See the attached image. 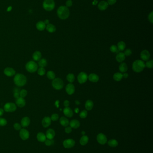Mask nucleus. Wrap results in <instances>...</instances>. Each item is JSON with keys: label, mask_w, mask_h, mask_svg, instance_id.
<instances>
[{"label": "nucleus", "mask_w": 153, "mask_h": 153, "mask_svg": "<svg viewBox=\"0 0 153 153\" xmlns=\"http://www.w3.org/2000/svg\"><path fill=\"white\" fill-rule=\"evenodd\" d=\"M27 79L25 75L21 73H17L15 75L14 82L18 87L24 86L27 83Z\"/></svg>", "instance_id": "obj_1"}, {"label": "nucleus", "mask_w": 153, "mask_h": 153, "mask_svg": "<svg viewBox=\"0 0 153 153\" xmlns=\"http://www.w3.org/2000/svg\"><path fill=\"white\" fill-rule=\"evenodd\" d=\"M57 15L61 19H66L69 17L70 11L66 6H61L57 10Z\"/></svg>", "instance_id": "obj_2"}, {"label": "nucleus", "mask_w": 153, "mask_h": 153, "mask_svg": "<svg viewBox=\"0 0 153 153\" xmlns=\"http://www.w3.org/2000/svg\"><path fill=\"white\" fill-rule=\"evenodd\" d=\"M145 67V63L144 61L140 60H135L132 64V69L136 73L142 72Z\"/></svg>", "instance_id": "obj_3"}, {"label": "nucleus", "mask_w": 153, "mask_h": 153, "mask_svg": "<svg viewBox=\"0 0 153 153\" xmlns=\"http://www.w3.org/2000/svg\"><path fill=\"white\" fill-rule=\"evenodd\" d=\"M37 64L34 61H30L27 63L25 66V68L27 71L30 73H34L38 69Z\"/></svg>", "instance_id": "obj_4"}, {"label": "nucleus", "mask_w": 153, "mask_h": 153, "mask_svg": "<svg viewBox=\"0 0 153 153\" xmlns=\"http://www.w3.org/2000/svg\"><path fill=\"white\" fill-rule=\"evenodd\" d=\"M42 6L45 10L50 11L54 9L55 4L54 0H44Z\"/></svg>", "instance_id": "obj_5"}, {"label": "nucleus", "mask_w": 153, "mask_h": 153, "mask_svg": "<svg viewBox=\"0 0 153 153\" xmlns=\"http://www.w3.org/2000/svg\"><path fill=\"white\" fill-rule=\"evenodd\" d=\"M52 85L55 89L57 90H60L63 87L64 83L62 79L61 78H54L52 82Z\"/></svg>", "instance_id": "obj_6"}, {"label": "nucleus", "mask_w": 153, "mask_h": 153, "mask_svg": "<svg viewBox=\"0 0 153 153\" xmlns=\"http://www.w3.org/2000/svg\"><path fill=\"white\" fill-rule=\"evenodd\" d=\"M17 109L16 105L13 103H7L4 106V110L7 113H13Z\"/></svg>", "instance_id": "obj_7"}, {"label": "nucleus", "mask_w": 153, "mask_h": 153, "mask_svg": "<svg viewBox=\"0 0 153 153\" xmlns=\"http://www.w3.org/2000/svg\"><path fill=\"white\" fill-rule=\"evenodd\" d=\"M78 81L80 84H83L86 82L88 79V76L85 72H80L77 77Z\"/></svg>", "instance_id": "obj_8"}, {"label": "nucleus", "mask_w": 153, "mask_h": 153, "mask_svg": "<svg viewBox=\"0 0 153 153\" xmlns=\"http://www.w3.org/2000/svg\"><path fill=\"white\" fill-rule=\"evenodd\" d=\"M75 144V141L72 139H66L63 142V146L66 149H70L74 147Z\"/></svg>", "instance_id": "obj_9"}, {"label": "nucleus", "mask_w": 153, "mask_h": 153, "mask_svg": "<svg viewBox=\"0 0 153 153\" xmlns=\"http://www.w3.org/2000/svg\"><path fill=\"white\" fill-rule=\"evenodd\" d=\"M97 142L101 145H105L107 141L106 136L102 133L97 135Z\"/></svg>", "instance_id": "obj_10"}, {"label": "nucleus", "mask_w": 153, "mask_h": 153, "mask_svg": "<svg viewBox=\"0 0 153 153\" xmlns=\"http://www.w3.org/2000/svg\"><path fill=\"white\" fill-rule=\"evenodd\" d=\"M19 135L23 140H26L29 138V133L25 128H21L19 132Z\"/></svg>", "instance_id": "obj_11"}, {"label": "nucleus", "mask_w": 153, "mask_h": 153, "mask_svg": "<svg viewBox=\"0 0 153 153\" xmlns=\"http://www.w3.org/2000/svg\"><path fill=\"white\" fill-rule=\"evenodd\" d=\"M4 73L7 77H13L16 74L15 70L11 67H7L4 70Z\"/></svg>", "instance_id": "obj_12"}, {"label": "nucleus", "mask_w": 153, "mask_h": 153, "mask_svg": "<svg viewBox=\"0 0 153 153\" xmlns=\"http://www.w3.org/2000/svg\"><path fill=\"white\" fill-rule=\"evenodd\" d=\"M140 56L143 61H148L150 58V53L147 50H144L141 52Z\"/></svg>", "instance_id": "obj_13"}, {"label": "nucleus", "mask_w": 153, "mask_h": 153, "mask_svg": "<svg viewBox=\"0 0 153 153\" xmlns=\"http://www.w3.org/2000/svg\"><path fill=\"white\" fill-rule=\"evenodd\" d=\"M66 92L69 95H72L74 93L75 91V87L74 85L70 83L68 84L66 86Z\"/></svg>", "instance_id": "obj_14"}, {"label": "nucleus", "mask_w": 153, "mask_h": 153, "mask_svg": "<svg viewBox=\"0 0 153 153\" xmlns=\"http://www.w3.org/2000/svg\"><path fill=\"white\" fill-rule=\"evenodd\" d=\"M51 120L50 117L45 116L42 120V125L44 128H47L50 126L51 124Z\"/></svg>", "instance_id": "obj_15"}, {"label": "nucleus", "mask_w": 153, "mask_h": 153, "mask_svg": "<svg viewBox=\"0 0 153 153\" xmlns=\"http://www.w3.org/2000/svg\"><path fill=\"white\" fill-rule=\"evenodd\" d=\"M15 103L17 106L19 107H23L26 105V100L24 98L20 97L16 99Z\"/></svg>", "instance_id": "obj_16"}, {"label": "nucleus", "mask_w": 153, "mask_h": 153, "mask_svg": "<svg viewBox=\"0 0 153 153\" xmlns=\"http://www.w3.org/2000/svg\"><path fill=\"white\" fill-rule=\"evenodd\" d=\"M30 124V119L28 117H24L21 121V125L22 127H27Z\"/></svg>", "instance_id": "obj_17"}, {"label": "nucleus", "mask_w": 153, "mask_h": 153, "mask_svg": "<svg viewBox=\"0 0 153 153\" xmlns=\"http://www.w3.org/2000/svg\"><path fill=\"white\" fill-rule=\"evenodd\" d=\"M55 135V133L53 129L52 128H50L47 130L46 133V137L47 139L52 140L53 139V138H54Z\"/></svg>", "instance_id": "obj_18"}, {"label": "nucleus", "mask_w": 153, "mask_h": 153, "mask_svg": "<svg viewBox=\"0 0 153 153\" xmlns=\"http://www.w3.org/2000/svg\"><path fill=\"white\" fill-rule=\"evenodd\" d=\"M63 112L65 116L68 117H72L73 116V112L72 109L69 107H65L63 110Z\"/></svg>", "instance_id": "obj_19"}, {"label": "nucleus", "mask_w": 153, "mask_h": 153, "mask_svg": "<svg viewBox=\"0 0 153 153\" xmlns=\"http://www.w3.org/2000/svg\"><path fill=\"white\" fill-rule=\"evenodd\" d=\"M88 79L90 81L92 82H97L99 81V77L95 73H91L88 76Z\"/></svg>", "instance_id": "obj_20"}, {"label": "nucleus", "mask_w": 153, "mask_h": 153, "mask_svg": "<svg viewBox=\"0 0 153 153\" xmlns=\"http://www.w3.org/2000/svg\"><path fill=\"white\" fill-rule=\"evenodd\" d=\"M36 28L39 31H43L46 28V25L44 22L40 21L36 24Z\"/></svg>", "instance_id": "obj_21"}, {"label": "nucleus", "mask_w": 153, "mask_h": 153, "mask_svg": "<svg viewBox=\"0 0 153 153\" xmlns=\"http://www.w3.org/2000/svg\"><path fill=\"white\" fill-rule=\"evenodd\" d=\"M108 4L106 1H102L98 4V8L101 11L105 10L108 8Z\"/></svg>", "instance_id": "obj_22"}, {"label": "nucleus", "mask_w": 153, "mask_h": 153, "mask_svg": "<svg viewBox=\"0 0 153 153\" xmlns=\"http://www.w3.org/2000/svg\"><path fill=\"white\" fill-rule=\"evenodd\" d=\"M70 127L72 128L76 129L78 128L80 126V123L79 121L77 120H72L71 122L69 123Z\"/></svg>", "instance_id": "obj_23"}, {"label": "nucleus", "mask_w": 153, "mask_h": 153, "mask_svg": "<svg viewBox=\"0 0 153 153\" xmlns=\"http://www.w3.org/2000/svg\"><path fill=\"white\" fill-rule=\"evenodd\" d=\"M125 59V55L123 53H119L116 56V60L118 62H123Z\"/></svg>", "instance_id": "obj_24"}, {"label": "nucleus", "mask_w": 153, "mask_h": 153, "mask_svg": "<svg viewBox=\"0 0 153 153\" xmlns=\"http://www.w3.org/2000/svg\"><path fill=\"white\" fill-rule=\"evenodd\" d=\"M42 54L39 51H36L33 53L32 58L35 61H38L41 59Z\"/></svg>", "instance_id": "obj_25"}, {"label": "nucleus", "mask_w": 153, "mask_h": 153, "mask_svg": "<svg viewBox=\"0 0 153 153\" xmlns=\"http://www.w3.org/2000/svg\"><path fill=\"white\" fill-rule=\"evenodd\" d=\"M38 141L41 142H44L46 140V135L44 133L40 132L38 133L36 136Z\"/></svg>", "instance_id": "obj_26"}, {"label": "nucleus", "mask_w": 153, "mask_h": 153, "mask_svg": "<svg viewBox=\"0 0 153 153\" xmlns=\"http://www.w3.org/2000/svg\"><path fill=\"white\" fill-rule=\"evenodd\" d=\"M94 105V103L92 100H87L85 103V107L87 111H90L93 108Z\"/></svg>", "instance_id": "obj_27"}, {"label": "nucleus", "mask_w": 153, "mask_h": 153, "mask_svg": "<svg viewBox=\"0 0 153 153\" xmlns=\"http://www.w3.org/2000/svg\"><path fill=\"white\" fill-rule=\"evenodd\" d=\"M59 122L60 124L63 127H67L69 125V120L65 117H61L60 118Z\"/></svg>", "instance_id": "obj_28"}, {"label": "nucleus", "mask_w": 153, "mask_h": 153, "mask_svg": "<svg viewBox=\"0 0 153 153\" xmlns=\"http://www.w3.org/2000/svg\"><path fill=\"white\" fill-rule=\"evenodd\" d=\"M128 67L125 63H121L119 66V70L121 73H125L128 71Z\"/></svg>", "instance_id": "obj_29"}, {"label": "nucleus", "mask_w": 153, "mask_h": 153, "mask_svg": "<svg viewBox=\"0 0 153 153\" xmlns=\"http://www.w3.org/2000/svg\"><path fill=\"white\" fill-rule=\"evenodd\" d=\"M89 140V138L86 135H83L80 139V143L82 146H85L88 143V141Z\"/></svg>", "instance_id": "obj_30"}, {"label": "nucleus", "mask_w": 153, "mask_h": 153, "mask_svg": "<svg viewBox=\"0 0 153 153\" xmlns=\"http://www.w3.org/2000/svg\"><path fill=\"white\" fill-rule=\"evenodd\" d=\"M46 29L47 31L50 33H53L56 30V27L52 24H48L46 26Z\"/></svg>", "instance_id": "obj_31"}, {"label": "nucleus", "mask_w": 153, "mask_h": 153, "mask_svg": "<svg viewBox=\"0 0 153 153\" xmlns=\"http://www.w3.org/2000/svg\"><path fill=\"white\" fill-rule=\"evenodd\" d=\"M123 78V74L121 73H116L113 75V79L116 81H120Z\"/></svg>", "instance_id": "obj_32"}, {"label": "nucleus", "mask_w": 153, "mask_h": 153, "mask_svg": "<svg viewBox=\"0 0 153 153\" xmlns=\"http://www.w3.org/2000/svg\"><path fill=\"white\" fill-rule=\"evenodd\" d=\"M38 66H40V67L44 68L47 65V60L45 58H42L40 60L38 61Z\"/></svg>", "instance_id": "obj_33"}, {"label": "nucleus", "mask_w": 153, "mask_h": 153, "mask_svg": "<svg viewBox=\"0 0 153 153\" xmlns=\"http://www.w3.org/2000/svg\"><path fill=\"white\" fill-rule=\"evenodd\" d=\"M108 144L109 146L116 147L118 145V141L116 139H111L108 142Z\"/></svg>", "instance_id": "obj_34"}, {"label": "nucleus", "mask_w": 153, "mask_h": 153, "mask_svg": "<svg viewBox=\"0 0 153 153\" xmlns=\"http://www.w3.org/2000/svg\"><path fill=\"white\" fill-rule=\"evenodd\" d=\"M117 47L119 51H124L126 47V44L124 41H120L117 44Z\"/></svg>", "instance_id": "obj_35"}, {"label": "nucleus", "mask_w": 153, "mask_h": 153, "mask_svg": "<svg viewBox=\"0 0 153 153\" xmlns=\"http://www.w3.org/2000/svg\"><path fill=\"white\" fill-rule=\"evenodd\" d=\"M66 79L69 82L72 83L75 81V75H74L73 73H69L66 76Z\"/></svg>", "instance_id": "obj_36"}, {"label": "nucleus", "mask_w": 153, "mask_h": 153, "mask_svg": "<svg viewBox=\"0 0 153 153\" xmlns=\"http://www.w3.org/2000/svg\"><path fill=\"white\" fill-rule=\"evenodd\" d=\"M47 77L50 80H53L55 78V74L53 71H49L47 72Z\"/></svg>", "instance_id": "obj_37"}, {"label": "nucleus", "mask_w": 153, "mask_h": 153, "mask_svg": "<svg viewBox=\"0 0 153 153\" xmlns=\"http://www.w3.org/2000/svg\"><path fill=\"white\" fill-rule=\"evenodd\" d=\"M37 71L38 74L41 76L44 75L46 72L45 69L44 68H42V67H40L39 69H38Z\"/></svg>", "instance_id": "obj_38"}, {"label": "nucleus", "mask_w": 153, "mask_h": 153, "mask_svg": "<svg viewBox=\"0 0 153 153\" xmlns=\"http://www.w3.org/2000/svg\"><path fill=\"white\" fill-rule=\"evenodd\" d=\"M110 51L113 53H119V51L118 50L117 46L115 45H113L110 47Z\"/></svg>", "instance_id": "obj_39"}, {"label": "nucleus", "mask_w": 153, "mask_h": 153, "mask_svg": "<svg viewBox=\"0 0 153 153\" xmlns=\"http://www.w3.org/2000/svg\"><path fill=\"white\" fill-rule=\"evenodd\" d=\"M87 112L86 110H83L80 114V116L82 119H84L87 117Z\"/></svg>", "instance_id": "obj_40"}, {"label": "nucleus", "mask_w": 153, "mask_h": 153, "mask_svg": "<svg viewBox=\"0 0 153 153\" xmlns=\"http://www.w3.org/2000/svg\"><path fill=\"white\" fill-rule=\"evenodd\" d=\"M27 94H28V92L27 90H26L25 89H22L19 92L20 97H22L23 98H24L27 95Z\"/></svg>", "instance_id": "obj_41"}, {"label": "nucleus", "mask_w": 153, "mask_h": 153, "mask_svg": "<svg viewBox=\"0 0 153 153\" xmlns=\"http://www.w3.org/2000/svg\"><path fill=\"white\" fill-rule=\"evenodd\" d=\"M145 66L148 68L152 69L153 67V60H150L147 61L146 63H145Z\"/></svg>", "instance_id": "obj_42"}, {"label": "nucleus", "mask_w": 153, "mask_h": 153, "mask_svg": "<svg viewBox=\"0 0 153 153\" xmlns=\"http://www.w3.org/2000/svg\"><path fill=\"white\" fill-rule=\"evenodd\" d=\"M51 120H53V121H55L58 120L59 119V116L58 114L56 113H54L52 115V116L50 117Z\"/></svg>", "instance_id": "obj_43"}, {"label": "nucleus", "mask_w": 153, "mask_h": 153, "mask_svg": "<svg viewBox=\"0 0 153 153\" xmlns=\"http://www.w3.org/2000/svg\"><path fill=\"white\" fill-rule=\"evenodd\" d=\"M7 124L6 120L5 118L0 117V126H4Z\"/></svg>", "instance_id": "obj_44"}, {"label": "nucleus", "mask_w": 153, "mask_h": 153, "mask_svg": "<svg viewBox=\"0 0 153 153\" xmlns=\"http://www.w3.org/2000/svg\"><path fill=\"white\" fill-rule=\"evenodd\" d=\"M45 142V144L47 146H50L51 145H52L54 143V141L52 140H50V139H46Z\"/></svg>", "instance_id": "obj_45"}, {"label": "nucleus", "mask_w": 153, "mask_h": 153, "mask_svg": "<svg viewBox=\"0 0 153 153\" xmlns=\"http://www.w3.org/2000/svg\"><path fill=\"white\" fill-rule=\"evenodd\" d=\"M14 128L16 130H20L22 128V126L19 123H16L14 125Z\"/></svg>", "instance_id": "obj_46"}, {"label": "nucleus", "mask_w": 153, "mask_h": 153, "mask_svg": "<svg viewBox=\"0 0 153 153\" xmlns=\"http://www.w3.org/2000/svg\"><path fill=\"white\" fill-rule=\"evenodd\" d=\"M132 53L130 49H127V50H126L124 53V54L125 55V56H130Z\"/></svg>", "instance_id": "obj_47"}, {"label": "nucleus", "mask_w": 153, "mask_h": 153, "mask_svg": "<svg viewBox=\"0 0 153 153\" xmlns=\"http://www.w3.org/2000/svg\"><path fill=\"white\" fill-rule=\"evenodd\" d=\"M148 19H149V20L150 21V22L151 23H153V11H152L150 13V14L148 16Z\"/></svg>", "instance_id": "obj_48"}, {"label": "nucleus", "mask_w": 153, "mask_h": 153, "mask_svg": "<svg viewBox=\"0 0 153 153\" xmlns=\"http://www.w3.org/2000/svg\"><path fill=\"white\" fill-rule=\"evenodd\" d=\"M65 132L66 133H70L72 132V128L71 127H66Z\"/></svg>", "instance_id": "obj_49"}, {"label": "nucleus", "mask_w": 153, "mask_h": 153, "mask_svg": "<svg viewBox=\"0 0 153 153\" xmlns=\"http://www.w3.org/2000/svg\"><path fill=\"white\" fill-rule=\"evenodd\" d=\"M72 0H68L66 2V6L67 7H71V6H72Z\"/></svg>", "instance_id": "obj_50"}, {"label": "nucleus", "mask_w": 153, "mask_h": 153, "mask_svg": "<svg viewBox=\"0 0 153 153\" xmlns=\"http://www.w3.org/2000/svg\"><path fill=\"white\" fill-rule=\"evenodd\" d=\"M116 1L117 0H108L107 3L108 4V5H113L116 2Z\"/></svg>", "instance_id": "obj_51"}, {"label": "nucleus", "mask_w": 153, "mask_h": 153, "mask_svg": "<svg viewBox=\"0 0 153 153\" xmlns=\"http://www.w3.org/2000/svg\"><path fill=\"white\" fill-rule=\"evenodd\" d=\"M14 97L16 99L19 98V97H20L19 95V92H15L14 93Z\"/></svg>", "instance_id": "obj_52"}, {"label": "nucleus", "mask_w": 153, "mask_h": 153, "mask_svg": "<svg viewBox=\"0 0 153 153\" xmlns=\"http://www.w3.org/2000/svg\"><path fill=\"white\" fill-rule=\"evenodd\" d=\"M63 104H64V106L65 107H68L69 106V105H70V102L68 100H65Z\"/></svg>", "instance_id": "obj_53"}, {"label": "nucleus", "mask_w": 153, "mask_h": 153, "mask_svg": "<svg viewBox=\"0 0 153 153\" xmlns=\"http://www.w3.org/2000/svg\"><path fill=\"white\" fill-rule=\"evenodd\" d=\"M128 74L127 73H124L123 74V77L124 78H128Z\"/></svg>", "instance_id": "obj_54"}, {"label": "nucleus", "mask_w": 153, "mask_h": 153, "mask_svg": "<svg viewBox=\"0 0 153 153\" xmlns=\"http://www.w3.org/2000/svg\"><path fill=\"white\" fill-rule=\"evenodd\" d=\"M59 100H56L55 103V106H56L57 108H58L59 107Z\"/></svg>", "instance_id": "obj_55"}, {"label": "nucleus", "mask_w": 153, "mask_h": 153, "mask_svg": "<svg viewBox=\"0 0 153 153\" xmlns=\"http://www.w3.org/2000/svg\"><path fill=\"white\" fill-rule=\"evenodd\" d=\"M4 113V110L2 108H0V117L2 116Z\"/></svg>", "instance_id": "obj_56"}, {"label": "nucleus", "mask_w": 153, "mask_h": 153, "mask_svg": "<svg viewBox=\"0 0 153 153\" xmlns=\"http://www.w3.org/2000/svg\"><path fill=\"white\" fill-rule=\"evenodd\" d=\"M98 2V1H97V0H94V2H93L92 3V4H93V5H96L97 4V3Z\"/></svg>", "instance_id": "obj_57"}, {"label": "nucleus", "mask_w": 153, "mask_h": 153, "mask_svg": "<svg viewBox=\"0 0 153 153\" xmlns=\"http://www.w3.org/2000/svg\"><path fill=\"white\" fill-rule=\"evenodd\" d=\"M75 112L76 113H78L79 112V109L78 108H75Z\"/></svg>", "instance_id": "obj_58"}, {"label": "nucleus", "mask_w": 153, "mask_h": 153, "mask_svg": "<svg viewBox=\"0 0 153 153\" xmlns=\"http://www.w3.org/2000/svg\"><path fill=\"white\" fill-rule=\"evenodd\" d=\"M44 22V23L45 24V25H48V24H49V21L48 20H46Z\"/></svg>", "instance_id": "obj_59"}, {"label": "nucleus", "mask_w": 153, "mask_h": 153, "mask_svg": "<svg viewBox=\"0 0 153 153\" xmlns=\"http://www.w3.org/2000/svg\"><path fill=\"white\" fill-rule=\"evenodd\" d=\"M75 103L76 105H79L80 104V102L78 100H76L75 101Z\"/></svg>", "instance_id": "obj_60"}, {"label": "nucleus", "mask_w": 153, "mask_h": 153, "mask_svg": "<svg viewBox=\"0 0 153 153\" xmlns=\"http://www.w3.org/2000/svg\"><path fill=\"white\" fill-rule=\"evenodd\" d=\"M85 133V132L84 131H83L81 132V134L83 135H84Z\"/></svg>", "instance_id": "obj_61"}]
</instances>
